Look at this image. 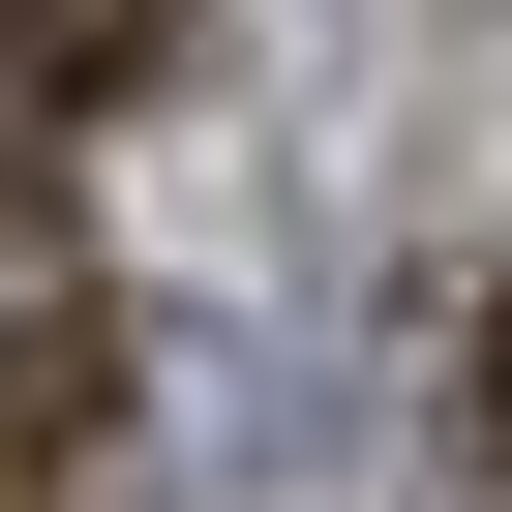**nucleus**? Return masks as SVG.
<instances>
[{
  "label": "nucleus",
  "instance_id": "obj_1",
  "mask_svg": "<svg viewBox=\"0 0 512 512\" xmlns=\"http://www.w3.org/2000/svg\"><path fill=\"white\" fill-rule=\"evenodd\" d=\"M121 422H151L121 302H0V512H121Z\"/></svg>",
  "mask_w": 512,
  "mask_h": 512
}]
</instances>
